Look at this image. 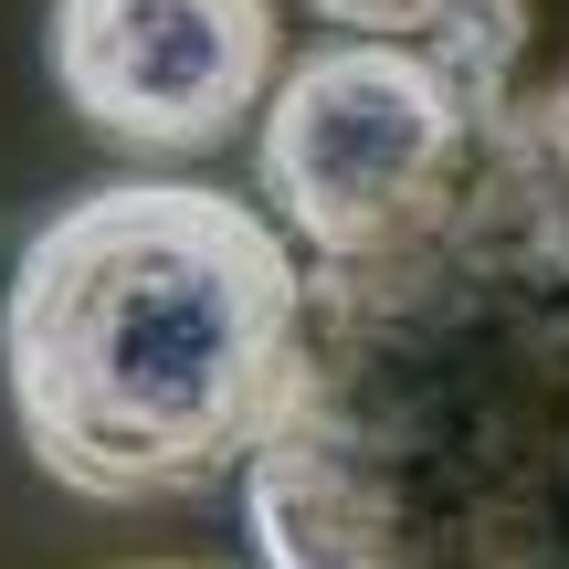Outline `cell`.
<instances>
[{
	"label": "cell",
	"mask_w": 569,
	"mask_h": 569,
	"mask_svg": "<svg viewBox=\"0 0 569 569\" xmlns=\"http://www.w3.org/2000/svg\"><path fill=\"white\" fill-rule=\"evenodd\" d=\"M243 517L264 569H569V74L486 106L380 243L296 274Z\"/></svg>",
	"instance_id": "cell-1"
},
{
	"label": "cell",
	"mask_w": 569,
	"mask_h": 569,
	"mask_svg": "<svg viewBox=\"0 0 569 569\" xmlns=\"http://www.w3.org/2000/svg\"><path fill=\"white\" fill-rule=\"evenodd\" d=\"M296 348V253L201 180L74 190L0 296L21 453L84 507H159L243 475Z\"/></svg>",
	"instance_id": "cell-2"
},
{
	"label": "cell",
	"mask_w": 569,
	"mask_h": 569,
	"mask_svg": "<svg viewBox=\"0 0 569 569\" xmlns=\"http://www.w3.org/2000/svg\"><path fill=\"white\" fill-rule=\"evenodd\" d=\"M253 169L264 201L284 211L306 253H359L401 222L411 201H432V180L453 169L475 106L401 42H317V53L274 63L264 106H253Z\"/></svg>",
	"instance_id": "cell-3"
},
{
	"label": "cell",
	"mask_w": 569,
	"mask_h": 569,
	"mask_svg": "<svg viewBox=\"0 0 569 569\" xmlns=\"http://www.w3.org/2000/svg\"><path fill=\"white\" fill-rule=\"evenodd\" d=\"M53 96L138 159H211L243 138L284 63L274 0H53L42 11Z\"/></svg>",
	"instance_id": "cell-4"
},
{
	"label": "cell",
	"mask_w": 569,
	"mask_h": 569,
	"mask_svg": "<svg viewBox=\"0 0 569 569\" xmlns=\"http://www.w3.org/2000/svg\"><path fill=\"white\" fill-rule=\"evenodd\" d=\"M306 11H317L327 32H348V42H401V53H422L475 117L517 96L528 0H306Z\"/></svg>",
	"instance_id": "cell-5"
},
{
	"label": "cell",
	"mask_w": 569,
	"mask_h": 569,
	"mask_svg": "<svg viewBox=\"0 0 569 569\" xmlns=\"http://www.w3.org/2000/svg\"><path fill=\"white\" fill-rule=\"evenodd\" d=\"M159 569H180V559H159Z\"/></svg>",
	"instance_id": "cell-6"
}]
</instances>
